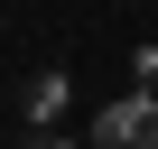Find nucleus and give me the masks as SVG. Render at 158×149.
I'll return each mask as SVG.
<instances>
[{
    "mask_svg": "<svg viewBox=\"0 0 158 149\" xmlns=\"http://www.w3.org/2000/svg\"><path fill=\"white\" fill-rule=\"evenodd\" d=\"M93 149H158V93L139 84V93L102 103V112H93Z\"/></svg>",
    "mask_w": 158,
    "mask_h": 149,
    "instance_id": "1",
    "label": "nucleus"
},
{
    "mask_svg": "<svg viewBox=\"0 0 158 149\" xmlns=\"http://www.w3.org/2000/svg\"><path fill=\"white\" fill-rule=\"evenodd\" d=\"M56 112H65V74H37V84H28V121L56 130Z\"/></svg>",
    "mask_w": 158,
    "mask_h": 149,
    "instance_id": "2",
    "label": "nucleus"
},
{
    "mask_svg": "<svg viewBox=\"0 0 158 149\" xmlns=\"http://www.w3.org/2000/svg\"><path fill=\"white\" fill-rule=\"evenodd\" d=\"M28 149H65V140H56V130H37V140H28Z\"/></svg>",
    "mask_w": 158,
    "mask_h": 149,
    "instance_id": "3",
    "label": "nucleus"
}]
</instances>
